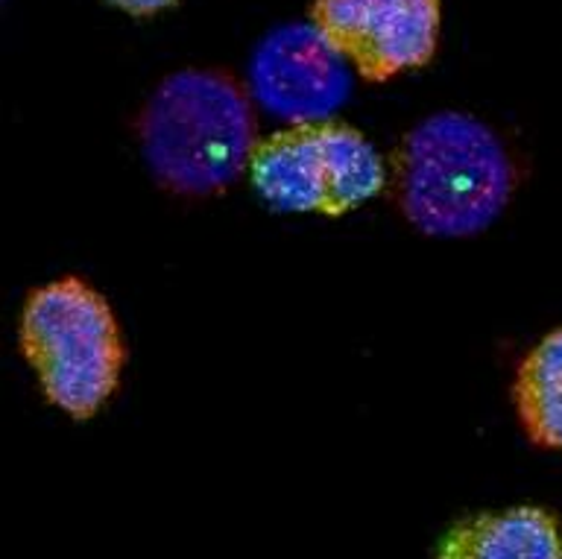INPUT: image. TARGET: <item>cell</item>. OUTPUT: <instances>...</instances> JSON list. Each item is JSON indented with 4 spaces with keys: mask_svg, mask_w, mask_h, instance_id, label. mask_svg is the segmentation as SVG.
<instances>
[{
    "mask_svg": "<svg viewBox=\"0 0 562 559\" xmlns=\"http://www.w3.org/2000/svg\"><path fill=\"white\" fill-rule=\"evenodd\" d=\"M393 205L428 237H472L507 209L516 167L498 132L463 112H437L390 153Z\"/></svg>",
    "mask_w": 562,
    "mask_h": 559,
    "instance_id": "1",
    "label": "cell"
},
{
    "mask_svg": "<svg viewBox=\"0 0 562 559\" xmlns=\"http://www.w3.org/2000/svg\"><path fill=\"white\" fill-rule=\"evenodd\" d=\"M252 91L220 68H188L149 94L138 141L149 174L184 200L226 193L258 144Z\"/></svg>",
    "mask_w": 562,
    "mask_h": 559,
    "instance_id": "2",
    "label": "cell"
},
{
    "mask_svg": "<svg viewBox=\"0 0 562 559\" xmlns=\"http://www.w3.org/2000/svg\"><path fill=\"white\" fill-rule=\"evenodd\" d=\"M18 346L44 399L68 420H94L121 390L123 328L109 299L82 276L30 290L18 316Z\"/></svg>",
    "mask_w": 562,
    "mask_h": 559,
    "instance_id": "3",
    "label": "cell"
},
{
    "mask_svg": "<svg viewBox=\"0 0 562 559\" xmlns=\"http://www.w3.org/2000/svg\"><path fill=\"white\" fill-rule=\"evenodd\" d=\"M311 24L367 82L428 68L442 35V0H314Z\"/></svg>",
    "mask_w": 562,
    "mask_h": 559,
    "instance_id": "4",
    "label": "cell"
},
{
    "mask_svg": "<svg viewBox=\"0 0 562 559\" xmlns=\"http://www.w3.org/2000/svg\"><path fill=\"white\" fill-rule=\"evenodd\" d=\"M349 62L325 42L311 21L270 33L255 51V103L288 123L328 121L349 97Z\"/></svg>",
    "mask_w": 562,
    "mask_h": 559,
    "instance_id": "5",
    "label": "cell"
},
{
    "mask_svg": "<svg viewBox=\"0 0 562 559\" xmlns=\"http://www.w3.org/2000/svg\"><path fill=\"white\" fill-rule=\"evenodd\" d=\"M246 179L258 200L272 211L334 217L331 158L323 138V121L288 123L284 130L261 135Z\"/></svg>",
    "mask_w": 562,
    "mask_h": 559,
    "instance_id": "6",
    "label": "cell"
},
{
    "mask_svg": "<svg viewBox=\"0 0 562 559\" xmlns=\"http://www.w3.org/2000/svg\"><path fill=\"white\" fill-rule=\"evenodd\" d=\"M434 559H562L560 516L539 504L472 513L439 536Z\"/></svg>",
    "mask_w": 562,
    "mask_h": 559,
    "instance_id": "7",
    "label": "cell"
},
{
    "mask_svg": "<svg viewBox=\"0 0 562 559\" xmlns=\"http://www.w3.org/2000/svg\"><path fill=\"white\" fill-rule=\"evenodd\" d=\"M513 407L533 446L562 455V325L521 358L513 378Z\"/></svg>",
    "mask_w": 562,
    "mask_h": 559,
    "instance_id": "8",
    "label": "cell"
},
{
    "mask_svg": "<svg viewBox=\"0 0 562 559\" xmlns=\"http://www.w3.org/2000/svg\"><path fill=\"white\" fill-rule=\"evenodd\" d=\"M105 3L130 18H156L167 9H173L179 0H105Z\"/></svg>",
    "mask_w": 562,
    "mask_h": 559,
    "instance_id": "9",
    "label": "cell"
}]
</instances>
